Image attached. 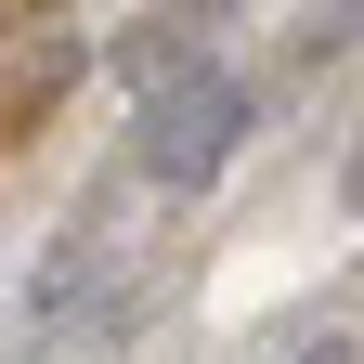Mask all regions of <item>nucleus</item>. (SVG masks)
I'll return each instance as SVG.
<instances>
[{
    "mask_svg": "<svg viewBox=\"0 0 364 364\" xmlns=\"http://www.w3.org/2000/svg\"><path fill=\"white\" fill-rule=\"evenodd\" d=\"M338 196H351V208H364V144H351V169H338Z\"/></svg>",
    "mask_w": 364,
    "mask_h": 364,
    "instance_id": "nucleus-5",
    "label": "nucleus"
},
{
    "mask_svg": "<svg viewBox=\"0 0 364 364\" xmlns=\"http://www.w3.org/2000/svg\"><path fill=\"white\" fill-rule=\"evenodd\" d=\"M287 364H364V338H351V326H326V338H299Z\"/></svg>",
    "mask_w": 364,
    "mask_h": 364,
    "instance_id": "nucleus-3",
    "label": "nucleus"
},
{
    "mask_svg": "<svg viewBox=\"0 0 364 364\" xmlns=\"http://www.w3.org/2000/svg\"><path fill=\"white\" fill-rule=\"evenodd\" d=\"M169 14H182V26H208V14H247V0H169Z\"/></svg>",
    "mask_w": 364,
    "mask_h": 364,
    "instance_id": "nucleus-4",
    "label": "nucleus"
},
{
    "mask_svg": "<svg viewBox=\"0 0 364 364\" xmlns=\"http://www.w3.org/2000/svg\"><path fill=\"white\" fill-rule=\"evenodd\" d=\"M247 130H260V91L208 53V65H182L169 91H144V117H130V169H144L156 196H208V182L235 169Z\"/></svg>",
    "mask_w": 364,
    "mask_h": 364,
    "instance_id": "nucleus-1",
    "label": "nucleus"
},
{
    "mask_svg": "<svg viewBox=\"0 0 364 364\" xmlns=\"http://www.w3.org/2000/svg\"><path fill=\"white\" fill-rule=\"evenodd\" d=\"M105 273H117V235H65L53 260H39V299H26V312H39V326H65V312L105 287Z\"/></svg>",
    "mask_w": 364,
    "mask_h": 364,
    "instance_id": "nucleus-2",
    "label": "nucleus"
}]
</instances>
